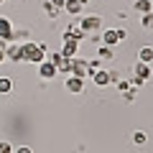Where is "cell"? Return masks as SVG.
I'll list each match as a JSON object with an SVG mask.
<instances>
[{
	"instance_id": "1",
	"label": "cell",
	"mask_w": 153,
	"mask_h": 153,
	"mask_svg": "<svg viewBox=\"0 0 153 153\" xmlns=\"http://www.w3.org/2000/svg\"><path fill=\"white\" fill-rule=\"evenodd\" d=\"M21 46H23V61H28V64H41V61H46V44L26 41Z\"/></svg>"
},
{
	"instance_id": "2",
	"label": "cell",
	"mask_w": 153,
	"mask_h": 153,
	"mask_svg": "<svg viewBox=\"0 0 153 153\" xmlns=\"http://www.w3.org/2000/svg\"><path fill=\"white\" fill-rule=\"evenodd\" d=\"M151 74H153L151 64H143V61H138V64H135V74H133V84H135V89L143 87V84L151 79Z\"/></svg>"
},
{
	"instance_id": "3",
	"label": "cell",
	"mask_w": 153,
	"mask_h": 153,
	"mask_svg": "<svg viewBox=\"0 0 153 153\" xmlns=\"http://www.w3.org/2000/svg\"><path fill=\"white\" fill-rule=\"evenodd\" d=\"M79 46H82V41H76V38L71 36H61V56H69V59H74L76 51H79Z\"/></svg>"
},
{
	"instance_id": "4",
	"label": "cell",
	"mask_w": 153,
	"mask_h": 153,
	"mask_svg": "<svg viewBox=\"0 0 153 153\" xmlns=\"http://www.w3.org/2000/svg\"><path fill=\"white\" fill-rule=\"evenodd\" d=\"M79 26H82L84 33L89 36V33H97L100 28H102V18L100 16H82L79 18Z\"/></svg>"
},
{
	"instance_id": "5",
	"label": "cell",
	"mask_w": 153,
	"mask_h": 153,
	"mask_svg": "<svg viewBox=\"0 0 153 153\" xmlns=\"http://www.w3.org/2000/svg\"><path fill=\"white\" fill-rule=\"evenodd\" d=\"M56 74H59V71H56V66L51 64V61H41V64H38V76H41L44 82H51Z\"/></svg>"
},
{
	"instance_id": "6",
	"label": "cell",
	"mask_w": 153,
	"mask_h": 153,
	"mask_svg": "<svg viewBox=\"0 0 153 153\" xmlns=\"http://www.w3.org/2000/svg\"><path fill=\"white\" fill-rule=\"evenodd\" d=\"M5 59L8 61H23V46L21 44H16V41H13V44H8L5 46Z\"/></svg>"
},
{
	"instance_id": "7",
	"label": "cell",
	"mask_w": 153,
	"mask_h": 153,
	"mask_svg": "<svg viewBox=\"0 0 153 153\" xmlns=\"http://www.w3.org/2000/svg\"><path fill=\"white\" fill-rule=\"evenodd\" d=\"M71 76H79V79H87V59H71Z\"/></svg>"
},
{
	"instance_id": "8",
	"label": "cell",
	"mask_w": 153,
	"mask_h": 153,
	"mask_svg": "<svg viewBox=\"0 0 153 153\" xmlns=\"http://www.w3.org/2000/svg\"><path fill=\"white\" fill-rule=\"evenodd\" d=\"M64 36H71V38H76V41H84L87 33H84V28L79 26V21H74V23H69V26L64 28Z\"/></svg>"
},
{
	"instance_id": "9",
	"label": "cell",
	"mask_w": 153,
	"mask_h": 153,
	"mask_svg": "<svg viewBox=\"0 0 153 153\" xmlns=\"http://www.w3.org/2000/svg\"><path fill=\"white\" fill-rule=\"evenodd\" d=\"M13 21L10 18H5V16H0V38H5L8 44H10V38H13Z\"/></svg>"
},
{
	"instance_id": "10",
	"label": "cell",
	"mask_w": 153,
	"mask_h": 153,
	"mask_svg": "<svg viewBox=\"0 0 153 153\" xmlns=\"http://www.w3.org/2000/svg\"><path fill=\"white\" fill-rule=\"evenodd\" d=\"M92 82L97 84V87H110V84H112V79H110V71L107 69H97L92 74Z\"/></svg>"
},
{
	"instance_id": "11",
	"label": "cell",
	"mask_w": 153,
	"mask_h": 153,
	"mask_svg": "<svg viewBox=\"0 0 153 153\" xmlns=\"http://www.w3.org/2000/svg\"><path fill=\"white\" fill-rule=\"evenodd\" d=\"M61 10H66L69 16H76V18H79V16L84 13V5L79 3V0H64V8H61Z\"/></svg>"
},
{
	"instance_id": "12",
	"label": "cell",
	"mask_w": 153,
	"mask_h": 153,
	"mask_svg": "<svg viewBox=\"0 0 153 153\" xmlns=\"http://www.w3.org/2000/svg\"><path fill=\"white\" fill-rule=\"evenodd\" d=\"M64 87L69 89L71 94H79V92H84V79H79V76H71V74H69V79H66Z\"/></svg>"
},
{
	"instance_id": "13",
	"label": "cell",
	"mask_w": 153,
	"mask_h": 153,
	"mask_svg": "<svg viewBox=\"0 0 153 153\" xmlns=\"http://www.w3.org/2000/svg\"><path fill=\"white\" fill-rule=\"evenodd\" d=\"M102 44L105 46H117L120 38H117V28H105L102 31Z\"/></svg>"
},
{
	"instance_id": "14",
	"label": "cell",
	"mask_w": 153,
	"mask_h": 153,
	"mask_svg": "<svg viewBox=\"0 0 153 153\" xmlns=\"http://www.w3.org/2000/svg\"><path fill=\"white\" fill-rule=\"evenodd\" d=\"M138 61H143V64H153V46H143V49L138 51Z\"/></svg>"
},
{
	"instance_id": "15",
	"label": "cell",
	"mask_w": 153,
	"mask_h": 153,
	"mask_svg": "<svg viewBox=\"0 0 153 153\" xmlns=\"http://www.w3.org/2000/svg\"><path fill=\"white\" fill-rule=\"evenodd\" d=\"M135 10L140 13V16L143 13H151L153 10V0H135Z\"/></svg>"
},
{
	"instance_id": "16",
	"label": "cell",
	"mask_w": 153,
	"mask_h": 153,
	"mask_svg": "<svg viewBox=\"0 0 153 153\" xmlns=\"http://www.w3.org/2000/svg\"><path fill=\"white\" fill-rule=\"evenodd\" d=\"M13 92V79L10 76H0V94H10Z\"/></svg>"
},
{
	"instance_id": "17",
	"label": "cell",
	"mask_w": 153,
	"mask_h": 153,
	"mask_svg": "<svg viewBox=\"0 0 153 153\" xmlns=\"http://www.w3.org/2000/svg\"><path fill=\"white\" fill-rule=\"evenodd\" d=\"M44 10H46V16H49V18H56V16L61 13V8H59V5H54L51 0H46V3H44Z\"/></svg>"
},
{
	"instance_id": "18",
	"label": "cell",
	"mask_w": 153,
	"mask_h": 153,
	"mask_svg": "<svg viewBox=\"0 0 153 153\" xmlns=\"http://www.w3.org/2000/svg\"><path fill=\"white\" fill-rule=\"evenodd\" d=\"M112 56H115L112 46H105V44H102V46H100V49H97V59H107V61H110V59H112Z\"/></svg>"
},
{
	"instance_id": "19",
	"label": "cell",
	"mask_w": 153,
	"mask_h": 153,
	"mask_svg": "<svg viewBox=\"0 0 153 153\" xmlns=\"http://www.w3.org/2000/svg\"><path fill=\"white\" fill-rule=\"evenodd\" d=\"M133 143H135V146H146V143H148V133L135 130V133H133Z\"/></svg>"
},
{
	"instance_id": "20",
	"label": "cell",
	"mask_w": 153,
	"mask_h": 153,
	"mask_svg": "<svg viewBox=\"0 0 153 153\" xmlns=\"http://www.w3.org/2000/svg\"><path fill=\"white\" fill-rule=\"evenodd\" d=\"M97 69H102V64H100V59H87V74L92 76Z\"/></svg>"
},
{
	"instance_id": "21",
	"label": "cell",
	"mask_w": 153,
	"mask_h": 153,
	"mask_svg": "<svg viewBox=\"0 0 153 153\" xmlns=\"http://www.w3.org/2000/svg\"><path fill=\"white\" fill-rule=\"evenodd\" d=\"M59 74H71V59L64 56V61L59 64Z\"/></svg>"
},
{
	"instance_id": "22",
	"label": "cell",
	"mask_w": 153,
	"mask_h": 153,
	"mask_svg": "<svg viewBox=\"0 0 153 153\" xmlns=\"http://www.w3.org/2000/svg\"><path fill=\"white\" fill-rule=\"evenodd\" d=\"M140 26H143V28H151V31H153V10H151V13H143Z\"/></svg>"
},
{
	"instance_id": "23",
	"label": "cell",
	"mask_w": 153,
	"mask_h": 153,
	"mask_svg": "<svg viewBox=\"0 0 153 153\" xmlns=\"http://www.w3.org/2000/svg\"><path fill=\"white\" fill-rule=\"evenodd\" d=\"M49 61H51V64L56 66V71H59V64L64 61V56H61V51H56V54H51V56H49Z\"/></svg>"
},
{
	"instance_id": "24",
	"label": "cell",
	"mask_w": 153,
	"mask_h": 153,
	"mask_svg": "<svg viewBox=\"0 0 153 153\" xmlns=\"http://www.w3.org/2000/svg\"><path fill=\"white\" fill-rule=\"evenodd\" d=\"M0 153H13V146L8 140H3V143H0Z\"/></svg>"
},
{
	"instance_id": "25",
	"label": "cell",
	"mask_w": 153,
	"mask_h": 153,
	"mask_svg": "<svg viewBox=\"0 0 153 153\" xmlns=\"http://www.w3.org/2000/svg\"><path fill=\"white\" fill-rule=\"evenodd\" d=\"M117 89H120V92H125V89H130V82H125V79H123V82H117Z\"/></svg>"
},
{
	"instance_id": "26",
	"label": "cell",
	"mask_w": 153,
	"mask_h": 153,
	"mask_svg": "<svg viewBox=\"0 0 153 153\" xmlns=\"http://www.w3.org/2000/svg\"><path fill=\"white\" fill-rule=\"evenodd\" d=\"M117 38H120V41H125V38H128V31H125V28H117Z\"/></svg>"
},
{
	"instance_id": "27",
	"label": "cell",
	"mask_w": 153,
	"mask_h": 153,
	"mask_svg": "<svg viewBox=\"0 0 153 153\" xmlns=\"http://www.w3.org/2000/svg\"><path fill=\"white\" fill-rule=\"evenodd\" d=\"M13 153H33V151H31V148H28V146H21V148H16V151H13Z\"/></svg>"
},
{
	"instance_id": "28",
	"label": "cell",
	"mask_w": 153,
	"mask_h": 153,
	"mask_svg": "<svg viewBox=\"0 0 153 153\" xmlns=\"http://www.w3.org/2000/svg\"><path fill=\"white\" fill-rule=\"evenodd\" d=\"M5 61V49H0V64Z\"/></svg>"
},
{
	"instance_id": "29",
	"label": "cell",
	"mask_w": 153,
	"mask_h": 153,
	"mask_svg": "<svg viewBox=\"0 0 153 153\" xmlns=\"http://www.w3.org/2000/svg\"><path fill=\"white\" fill-rule=\"evenodd\" d=\"M54 5H59V8H64V0H51Z\"/></svg>"
},
{
	"instance_id": "30",
	"label": "cell",
	"mask_w": 153,
	"mask_h": 153,
	"mask_svg": "<svg viewBox=\"0 0 153 153\" xmlns=\"http://www.w3.org/2000/svg\"><path fill=\"white\" fill-rule=\"evenodd\" d=\"M5 46H8V41H5V38H0V49H5Z\"/></svg>"
},
{
	"instance_id": "31",
	"label": "cell",
	"mask_w": 153,
	"mask_h": 153,
	"mask_svg": "<svg viewBox=\"0 0 153 153\" xmlns=\"http://www.w3.org/2000/svg\"><path fill=\"white\" fill-rule=\"evenodd\" d=\"M79 3H82V5H87V3H89V0H79Z\"/></svg>"
},
{
	"instance_id": "32",
	"label": "cell",
	"mask_w": 153,
	"mask_h": 153,
	"mask_svg": "<svg viewBox=\"0 0 153 153\" xmlns=\"http://www.w3.org/2000/svg\"><path fill=\"white\" fill-rule=\"evenodd\" d=\"M3 3H5V0H0V5H3Z\"/></svg>"
}]
</instances>
